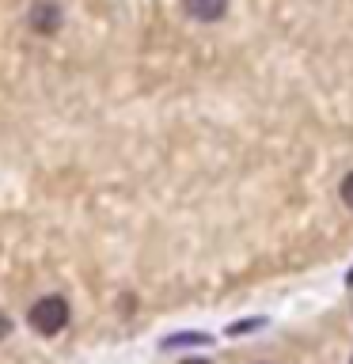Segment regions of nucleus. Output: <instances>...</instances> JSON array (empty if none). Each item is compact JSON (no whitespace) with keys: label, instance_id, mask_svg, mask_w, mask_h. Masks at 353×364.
<instances>
[{"label":"nucleus","instance_id":"obj_1","mask_svg":"<svg viewBox=\"0 0 353 364\" xmlns=\"http://www.w3.org/2000/svg\"><path fill=\"white\" fill-rule=\"evenodd\" d=\"M27 323L38 330V334H46V338L61 334V330L68 326V300L65 296H42V300L31 307Z\"/></svg>","mask_w":353,"mask_h":364},{"label":"nucleus","instance_id":"obj_2","mask_svg":"<svg viewBox=\"0 0 353 364\" xmlns=\"http://www.w3.org/2000/svg\"><path fill=\"white\" fill-rule=\"evenodd\" d=\"M61 23H65V11L57 0H34L27 11V27L34 34H53V31H61Z\"/></svg>","mask_w":353,"mask_h":364},{"label":"nucleus","instance_id":"obj_3","mask_svg":"<svg viewBox=\"0 0 353 364\" xmlns=\"http://www.w3.org/2000/svg\"><path fill=\"white\" fill-rule=\"evenodd\" d=\"M182 8H186V16L198 19V23H216L228 11V0H182Z\"/></svg>","mask_w":353,"mask_h":364},{"label":"nucleus","instance_id":"obj_4","mask_svg":"<svg viewBox=\"0 0 353 364\" xmlns=\"http://www.w3.org/2000/svg\"><path fill=\"white\" fill-rule=\"evenodd\" d=\"M205 341H209V334H179V338H167L164 341V349H179V346H205Z\"/></svg>","mask_w":353,"mask_h":364},{"label":"nucleus","instance_id":"obj_5","mask_svg":"<svg viewBox=\"0 0 353 364\" xmlns=\"http://www.w3.org/2000/svg\"><path fill=\"white\" fill-rule=\"evenodd\" d=\"M342 201H346L349 209H353V171H349L346 178H342Z\"/></svg>","mask_w":353,"mask_h":364},{"label":"nucleus","instance_id":"obj_6","mask_svg":"<svg viewBox=\"0 0 353 364\" xmlns=\"http://www.w3.org/2000/svg\"><path fill=\"white\" fill-rule=\"evenodd\" d=\"M8 334H11V318H8V315H0V341H4Z\"/></svg>","mask_w":353,"mask_h":364},{"label":"nucleus","instance_id":"obj_7","mask_svg":"<svg viewBox=\"0 0 353 364\" xmlns=\"http://www.w3.org/2000/svg\"><path fill=\"white\" fill-rule=\"evenodd\" d=\"M182 364H213V360H205V357H186Z\"/></svg>","mask_w":353,"mask_h":364},{"label":"nucleus","instance_id":"obj_8","mask_svg":"<svg viewBox=\"0 0 353 364\" xmlns=\"http://www.w3.org/2000/svg\"><path fill=\"white\" fill-rule=\"evenodd\" d=\"M349 364H353V360H349Z\"/></svg>","mask_w":353,"mask_h":364}]
</instances>
